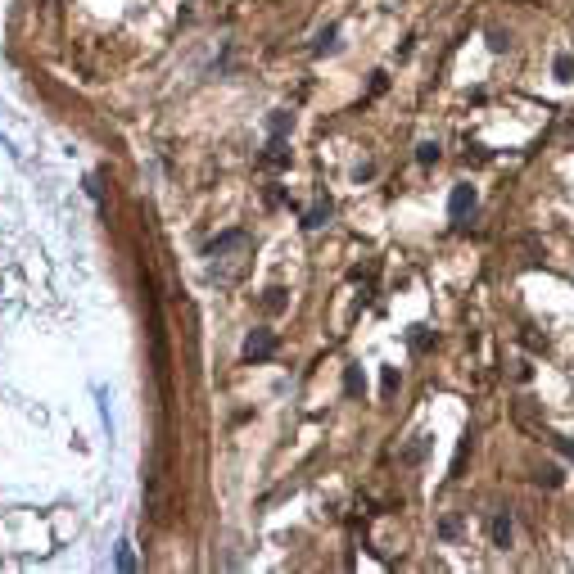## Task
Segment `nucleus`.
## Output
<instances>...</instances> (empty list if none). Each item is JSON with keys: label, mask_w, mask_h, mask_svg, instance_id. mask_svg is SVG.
Returning a JSON list of instances; mask_svg holds the SVG:
<instances>
[{"label": "nucleus", "mask_w": 574, "mask_h": 574, "mask_svg": "<svg viewBox=\"0 0 574 574\" xmlns=\"http://www.w3.org/2000/svg\"><path fill=\"white\" fill-rule=\"evenodd\" d=\"M267 131H271V136H285V131H290V113H271Z\"/></svg>", "instance_id": "nucleus-8"}, {"label": "nucleus", "mask_w": 574, "mask_h": 574, "mask_svg": "<svg viewBox=\"0 0 574 574\" xmlns=\"http://www.w3.org/2000/svg\"><path fill=\"white\" fill-rule=\"evenodd\" d=\"M325 217H330V199H317V204L303 213V231H317V227L325 222Z\"/></svg>", "instance_id": "nucleus-5"}, {"label": "nucleus", "mask_w": 574, "mask_h": 574, "mask_svg": "<svg viewBox=\"0 0 574 574\" xmlns=\"http://www.w3.org/2000/svg\"><path fill=\"white\" fill-rule=\"evenodd\" d=\"M344 393H353V398L362 393V371H358V367H348V371H344Z\"/></svg>", "instance_id": "nucleus-7"}, {"label": "nucleus", "mask_w": 574, "mask_h": 574, "mask_svg": "<svg viewBox=\"0 0 574 574\" xmlns=\"http://www.w3.org/2000/svg\"><path fill=\"white\" fill-rule=\"evenodd\" d=\"M552 444H556V448H561V452H565V457H570V461H574V439H565V434H552Z\"/></svg>", "instance_id": "nucleus-13"}, {"label": "nucleus", "mask_w": 574, "mask_h": 574, "mask_svg": "<svg viewBox=\"0 0 574 574\" xmlns=\"http://www.w3.org/2000/svg\"><path fill=\"white\" fill-rule=\"evenodd\" d=\"M262 163H267V168H285V163H290V150H285L281 136H271V145H267V154H262Z\"/></svg>", "instance_id": "nucleus-4"}, {"label": "nucleus", "mask_w": 574, "mask_h": 574, "mask_svg": "<svg viewBox=\"0 0 574 574\" xmlns=\"http://www.w3.org/2000/svg\"><path fill=\"white\" fill-rule=\"evenodd\" d=\"M439 533H444V538H457V533H461V520H457V516H448V520L439 525Z\"/></svg>", "instance_id": "nucleus-12"}, {"label": "nucleus", "mask_w": 574, "mask_h": 574, "mask_svg": "<svg viewBox=\"0 0 574 574\" xmlns=\"http://www.w3.org/2000/svg\"><path fill=\"white\" fill-rule=\"evenodd\" d=\"M488 50L502 54V50H507V36H502V32H488Z\"/></svg>", "instance_id": "nucleus-14"}, {"label": "nucleus", "mask_w": 574, "mask_h": 574, "mask_svg": "<svg viewBox=\"0 0 574 574\" xmlns=\"http://www.w3.org/2000/svg\"><path fill=\"white\" fill-rule=\"evenodd\" d=\"M276 353V335L271 330H253L249 339H244V358L249 362H262V358H271Z\"/></svg>", "instance_id": "nucleus-1"}, {"label": "nucleus", "mask_w": 574, "mask_h": 574, "mask_svg": "<svg viewBox=\"0 0 574 574\" xmlns=\"http://www.w3.org/2000/svg\"><path fill=\"white\" fill-rule=\"evenodd\" d=\"M488 533H493V542H498V547H511V533H516V525H511L507 511H498V516L488 520Z\"/></svg>", "instance_id": "nucleus-3"}, {"label": "nucleus", "mask_w": 574, "mask_h": 574, "mask_svg": "<svg viewBox=\"0 0 574 574\" xmlns=\"http://www.w3.org/2000/svg\"><path fill=\"white\" fill-rule=\"evenodd\" d=\"M335 27H325V32H321V41H317V54H325V50H335Z\"/></svg>", "instance_id": "nucleus-11"}, {"label": "nucleus", "mask_w": 574, "mask_h": 574, "mask_svg": "<svg viewBox=\"0 0 574 574\" xmlns=\"http://www.w3.org/2000/svg\"><path fill=\"white\" fill-rule=\"evenodd\" d=\"M470 208H475V185H457V190H452V199H448V213H452L457 222H461V217H466Z\"/></svg>", "instance_id": "nucleus-2"}, {"label": "nucleus", "mask_w": 574, "mask_h": 574, "mask_svg": "<svg viewBox=\"0 0 574 574\" xmlns=\"http://www.w3.org/2000/svg\"><path fill=\"white\" fill-rule=\"evenodd\" d=\"M118 565H122V570H131V565H136V556L127 552V542H122V552H118Z\"/></svg>", "instance_id": "nucleus-16"}, {"label": "nucleus", "mask_w": 574, "mask_h": 574, "mask_svg": "<svg viewBox=\"0 0 574 574\" xmlns=\"http://www.w3.org/2000/svg\"><path fill=\"white\" fill-rule=\"evenodd\" d=\"M412 348H430V330H425V325H416V335H412Z\"/></svg>", "instance_id": "nucleus-15"}, {"label": "nucleus", "mask_w": 574, "mask_h": 574, "mask_svg": "<svg viewBox=\"0 0 574 574\" xmlns=\"http://www.w3.org/2000/svg\"><path fill=\"white\" fill-rule=\"evenodd\" d=\"M416 163H439V145H434V141H425L421 150H416Z\"/></svg>", "instance_id": "nucleus-10"}, {"label": "nucleus", "mask_w": 574, "mask_h": 574, "mask_svg": "<svg viewBox=\"0 0 574 574\" xmlns=\"http://www.w3.org/2000/svg\"><path fill=\"white\" fill-rule=\"evenodd\" d=\"M533 479H538V484H542V488H561V484H565V475H561V466H542V470H538V475H533Z\"/></svg>", "instance_id": "nucleus-6"}, {"label": "nucleus", "mask_w": 574, "mask_h": 574, "mask_svg": "<svg viewBox=\"0 0 574 574\" xmlns=\"http://www.w3.org/2000/svg\"><path fill=\"white\" fill-rule=\"evenodd\" d=\"M556 77H561V82L574 77V54H561V59H556Z\"/></svg>", "instance_id": "nucleus-9"}]
</instances>
